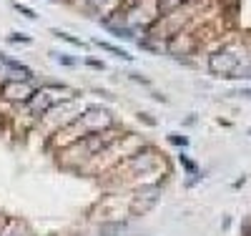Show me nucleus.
Instances as JSON below:
<instances>
[{"instance_id": "obj_1", "label": "nucleus", "mask_w": 251, "mask_h": 236, "mask_svg": "<svg viewBox=\"0 0 251 236\" xmlns=\"http://www.w3.org/2000/svg\"><path fill=\"white\" fill-rule=\"evenodd\" d=\"M208 68H211V73H219V76H226V78H239V73H241V48L236 43L224 46L221 51H216L211 55Z\"/></svg>"}, {"instance_id": "obj_2", "label": "nucleus", "mask_w": 251, "mask_h": 236, "mask_svg": "<svg viewBox=\"0 0 251 236\" xmlns=\"http://www.w3.org/2000/svg\"><path fill=\"white\" fill-rule=\"evenodd\" d=\"M0 96H3L5 101H13V103H28L33 96H35V88L25 80L20 83V78H10L8 83H3V88H0Z\"/></svg>"}, {"instance_id": "obj_3", "label": "nucleus", "mask_w": 251, "mask_h": 236, "mask_svg": "<svg viewBox=\"0 0 251 236\" xmlns=\"http://www.w3.org/2000/svg\"><path fill=\"white\" fill-rule=\"evenodd\" d=\"M60 91H63V88H55V85H48V88L35 91V96L30 98L33 111H35V113H46L48 108H53V105L63 98V96H60Z\"/></svg>"}, {"instance_id": "obj_4", "label": "nucleus", "mask_w": 251, "mask_h": 236, "mask_svg": "<svg viewBox=\"0 0 251 236\" xmlns=\"http://www.w3.org/2000/svg\"><path fill=\"white\" fill-rule=\"evenodd\" d=\"M96 46L98 48H103V51H108V53H113L116 58H121V60H133V55L128 53V51H123V48H118V46H113V43H108V40H96Z\"/></svg>"}, {"instance_id": "obj_5", "label": "nucleus", "mask_w": 251, "mask_h": 236, "mask_svg": "<svg viewBox=\"0 0 251 236\" xmlns=\"http://www.w3.org/2000/svg\"><path fill=\"white\" fill-rule=\"evenodd\" d=\"M183 0H158V10L161 13H169V10H176Z\"/></svg>"}, {"instance_id": "obj_6", "label": "nucleus", "mask_w": 251, "mask_h": 236, "mask_svg": "<svg viewBox=\"0 0 251 236\" xmlns=\"http://www.w3.org/2000/svg\"><path fill=\"white\" fill-rule=\"evenodd\" d=\"M53 33H55V38L66 40V43H71V46H78V48H83V40H78V38H73V35H68V33H63V30H53Z\"/></svg>"}, {"instance_id": "obj_7", "label": "nucleus", "mask_w": 251, "mask_h": 236, "mask_svg": "<svg viewBox=\"0 0 251 236\" xmlns=\"http://www.w3.org/2000/svg\"><path fill=\"white\" fill-rule=\"evenodd\" d=\"M13 8H15L18 13H23L25 18H30V20H35V18H38V15H35V10H33V8H28V5H20V3H13Z\"/></svg>"}, {"instance_id": "obj_8", "label": "nucleus", "mask_w": 251, "mask_h": 236, "mask_svg": "<svg viewBox=\"0 0 251 236\" xmlns=\"http://www.w3.org/2000/svg\"><path fill=\"white\" fill-rule=\"evenodd\" d=\"M50 55H53L58 63H63V66H75V60H73V58H68L66 53H50Z\"/></svg>"}, {"instance_id": "obj_9", "label": "nucleus", "mask_w": 251, "mask_h": 236, "mask_svg": "<svg viewBox=\"0 0 251 236\" xmlns=\"http://www.w3.org/2000/svg\"><path fill=\"white\" fill-rule=\"evenodd\" d=\"M8 40L10 43H30V38L23 35V33H13V35H8Z\"/></svg>"}, {"instance_id": "obj_10", "label": "nucleus", "mask_w": 251, "mask_h": 236, "mask_svg": "<svg viewBox=\"0 0 251 236\" xmlns=\"http://www.w3.org/2000/svg\"><path fill=\"white\" fill-rule=\"evenodd\" d=\"M181 163H183V166H186V168H188V171H191V174H194V171H196V166H194V163H191V161H188V158H186V156H181Z\"/></svg>"}, {"instance_id": "obj_11", "label": "nucleus", "mask_w": 251, "mask_h": 236, "mask_svg": "<svg viewBox=\"0 0 251 236\" xmlns=\"http://www.w3.org/2000/svg\"><path fill=\"white\" fill-rule=\"evenodd\" d=\"M171 143H178V146H186V138H183V136H176V133H174V136H171Z\"/></svg>"}]
</instances>
